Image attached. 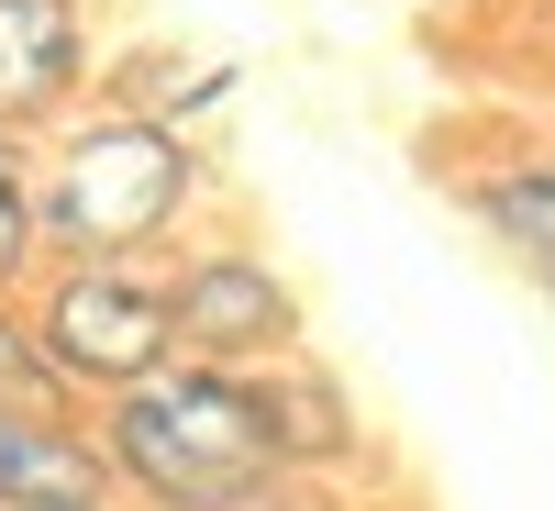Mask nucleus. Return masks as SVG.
<instances>
[{
	"label": "nucleus",
	"mask_w": 555,
	"mask_h": 511,
	"mask_svg": "<svg viewBox=\"0 0 555 511\" xmlns=\"http://www.w3.org/2000/svg\"><path fill=\"white\" fill-rule=\"evenodd\" d=\"M44 278V201H34V133H0V290Z\"/></svg>",
	"instance_id": "1a4fd4ad"
},
{
	"label": "nucleus",
	"mask_w": 555,
	"mask_h": 511,
	"mask_svg": "<svg viewBox=\"0 0 555 511\" xmlns=\"http://www.w3.org/2000/svg\"><path fill=\"white\" fill-rule=\"evenodd\" d=\"M23 311H34V345H44L67 400H112L178 356L167 267H145V256H56L23 290Z\"/></svg>",
	"instance_id": "7ed1b4c3"
},
{
	"label": "nucleus",
	"mask_w": 555,
	"mask_h": 511,
	"mask_svg": "<svg viewBox=\"0 0 555 511\" xmlns=\"http://www.w3.org/2000/svg\"><path fill=\"white\" fill-rule=\"evenodd\" d=\"M211 156L190 145V123L78 101L34 145V201H44V267L56 256H156L190 222Z\"/></svg>",
	"instance_id": "f03ea898"
},
{
	"label": "nucleus",
	"mask_w": 555,
	"mask_h": 511,
	"mask_svg": "<svg viewBox=\"0 0 555 511\" xmlns=\"http://www.w3.org/2000/svg\"><path fill=\"white\" fill-rule=\"evenodd\" d=\"M0 511H122L101 423L56 400H0Z\"/></svg>",
	"instance_id": "423d86ee"
},
{
	"label": "nucleus",
	"mask_w": 555,
	"mask_h": 511,
	"mask_svg": "<svg viewBox=\"0 0 555 511\" xmlns=\"http://www.w3.org/2000/svg\"><path fill=\"white\" fill-rule=\"evenodd\" d=\"M89 423H101L133 511H300L311 500V478H289V456H278L267 367L167 356L156 379L89 400Z\"/></svg>",
	"instance_id": "f257e3e1"
},
{
	"label": "nucleus",
	"mask_w": 555,
	"mask_h": 511,
	"mask_svg": "<svg viewBox=\"0 0 555 511\" xmlns=\"http://www.w3.org/2000/svg\"><path fill=\"white\" fill-rule=\"evenodd\" d=\"M267 423H278V456H289V478H311V489H322V478H345V468H366V423H356L345 379H334L311 345L267 367Z\"/></svg>",
	"instance_id": "0eeeda50"
},
{
	"label": "nucleus",
	"mask_w": 555,
	"mask_h": 511,
	"mask_svg": "<svg viewBox=\"0 0 555 511\" xmlns=\"http://www.w3.org/2000/svg\"><path fill=\"white\" fill-rule=\"evenodd\" d=\"M455 201L478 212L489 245H512L544 290H555V145H544V156H512V167H478Z\"/></svg>",
	"instance_id": "6e6552de"
},
{
	"label": "nucleus",
	"mask_w": 555,
	"mask_h": 511,
	"mask_svg": "<svg viewBox=\"0 0 555 511\" xmlns=\"http://www.w3.org/2000/svg\"><path fill=\"white\" fill-rule=\"evenodd\" d=\"M0 400H56V411H89V400H67V389H56V367H44V345H34L23 290H0Z\"/></svg>",
	"instance_id": "9d476101"
},
{
	"label": "nucleus",
	"mask_w": 555,
	"mask_h": 511,
	"mask_svg": "<svg viewBox=\"0 0 555 511\" xmlns=\"http://www.w3.org/2000/svg\"><path fill=\"white\" fill-rule=\"evenodd\" d=\"M167 311H178V356H211V367H278V356H300V334H311L300 290L256 245L178 256L167 267Z\"/></svg>",
	"instance_id": "20e7f679"
},
{
	"label": "nucleus",
	"mask_w": 555,
	"mask_h": 511,
	"mask_svg": "<svg viewBox=\"0 0 555 511\" xmlns=\"http://www.w3.org/2000/svg\"><path fill=\"white\" fill-rule=\"evenodd\" d=\"M101 89V34L89 0H0V133H56Z\"/></svg>",
	"instance_id": "39448f33"
}]
</instances>
